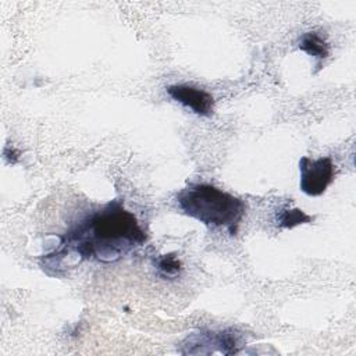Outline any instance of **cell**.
I'll return each mask as SVG.
<instances>
[{
    "label": "cell",
    "instance_id": "6da1fadb",
    "mask_svg": "<svg viewBox=\"0 0 356 356\" xmlns=\"http://www.w3.org/2000/svg\"><path fill=\"white\" fill-rule=\"evenodd\" d=\"M58 248L42 257L43 263L60 261L70 253L79 260L113 263L146 242L138 218L121 200H111L57 235Z\"/></svg>",
    "mask_w": 356,
    "mask_h": 356
},
{
    "label": "cell",
    "instance_id": "7a4b0ae2",
    "mask_svg": "<svg viewBox=\"0 0 356 356\" xmlns=\"http://www.w3.org/2000/svg\"><path fill=\"white\" fill-rule=\"evenodd\" d=\"M181 211L207 227L225 228L231 235L245 216V203L239 197L210 184H189L175 197Z\"/></svg>",
    "mask_w": 356,
    "mask_h": 356
},
{
    "label": "cell",
    "instance_id": "3957f363",
    "mask_svg": "<svg viewBox=\"0 0 356 356\" xmlns=\"http://www.w3.org/2000/svg\"><path fill=\"white\" fill-rule=\"evenodd\" d=\"M299 172L300 191L307 196H320L334 181L335 168L330 157H321L317 160L302 157L299 160Z\"/></svg>",
    "mask_w": 356,
    "mask_h": 356
},
{
    "label": "cell",
    "instance_id": "277c9868",
    "mask_svg": "<svg viewBox=\"0 0 356 356\" xmlns=\"http://www.w3.org/2000/svg\"><path fill=\"white\" fill-rule=\"evenodd\" d=\"M167 93L178 103L191 108L195 114L209 117L213 113V96L199 88L189 85H171L165 88Z\"/></svg>",
    "mask_w": 356,
    "mask_h": 356
},
{
    "label": "cell",
    "instance_id": "5b68a950",
    "mask_svg": "<svg viewBox=\"0 0 356 356\" xmlns=\"http://www.w3.org/2000/svg\"><path fill=\"white\" fill-rule=\"evenodd\" d=\"M186 345L197 346L199 349L202 346H211L210 352H214L213 346H217V349L221 353L231 355L238 352V334H235L232 330H224L220 332L216 331H200L197 334H193L186 338ZM199 349L195 350V353L199 352Z\"/></svg>",
    "mask_w": 356,
    "mask_h": 356
},
{
    "label": "cell",
    "instance_id": "8992f818",
    "mask_svg": "<svg viewBox=\"0 0 356 356\" xmlns=\"http://www.w3.org/2000/svg\"><path fill=\"white\" fill-rule=\"evenodd\" d=\"M299 49L306 51L309 56L318 60V65L323 60H325L330 54V46L325 40V36L320 35L316 31L306 32L299 39Z\"/></svg>",
    "mask_w": 356,
    "mask_h": 356
},
{
    "label": "cell",
    "instance_id": "52a82bcc",
    "mask_svg": "<svg viewBox=\"0 0 356 356\" xmlns=\"http://www.w3.org/2000/svg\"><path fill=\"white\" fill-rule=\"evenodd\" d=\"M313 220L312 216L306 214L305 211H302L300 209H281L280 211H277L275 216V222L278 227L281 228H293L296 225L305 224V222H310Z\"/></svg>",
    "mask_w": 356,
    "mask_h": 356
},
{
    "label": "cell",
    "instance_id": "ba28073f",
    "mask_svg": "<svg viewBox=\"0 0 356 356\" xmlns=\"http://www.w3.org/2000/svg\"><path fill=\"white\" fill-rule=\"evenodd\" d=\"M157 270L165 278H174L181 271V261L174 254H164L157 259Z\"/></svg>",
    "mask_w": 356,
    "mask_h": 356
}]
</instances>
